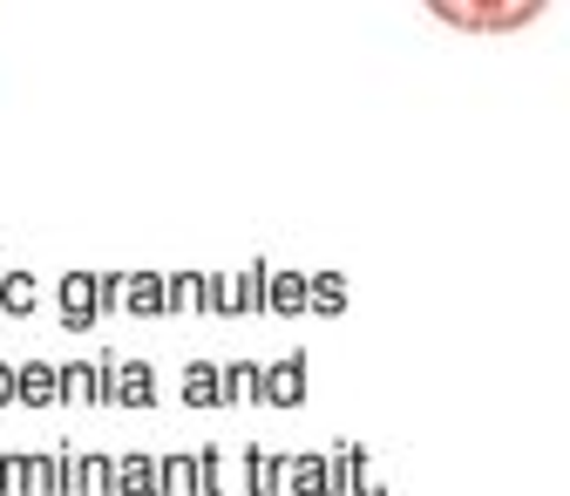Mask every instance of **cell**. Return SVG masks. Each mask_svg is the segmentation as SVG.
<instances>
[{
    "instance_id": "6da1fadb",
    "label": "cell",
    "mask_w": 570,
    "mask_h": 496,
    "mask_svg": "<svg viewBox=\"0 0 570 496\" xmlns=\"http://www.w3.org/2000/svg\"><path fill=\"white\" fill-rule=\"evenodd\" d=\"M543 8L537 0H442L435 21L462 28V35H523Z\"/></svg>"
},
{
    "instance_id": "7a4b0ae2",
    "label": "cell",
    "mask_w": 570,
    "mask_h": 496,
    "mask_svg": "<svg viewBox=\"0 0 570 496\" xmlns=\"http://www.w3.org/2000/svg\"><path fill=\"white\" fill-rule=\"evenodd\" d=\"M96 320H102L96 279H89V272H68V279H61V327H68V333H89Z\"/></svg>"
},
{
    "instance_id": "3957f363",
    "label": "cell",
    "mask_w": 570,
    "mask_h": 496,
    "mask_svg": "<svg viewBox=\"0 0 570 496\" xmlns=\"http://www.w3.org/2000/svg\"><path fill=\"white\" fill-rule=\"evenodd\" d=\"M102 401L150 408V401H157V381H150V368H136V361H109V368H102Z\"/></svg>"
},
{
    "instance_id": "277c9868",
    "label": "cell",
    "mask_w": 570,
    "mask_h": 496,
    "mask_svg": "<svg viewBox=\"0 0 570 496\" xmlns=\"http://www.w3.org/2000/svg\"><path fill=\"white\" fill-rule=\"evenodd\" d=\"M258 272L265 265H252V272H232V279H210V293H204V313H252L258 307Z\"/></svg>"
},
{
    "instance_id": "5b68a950",
    "label": "cell",
    "mask_w": 570,
    "mask_h": 496,
    "mask_svg": "<svg viewBox=\"0 0 570 496\" xmlns=\"http://www.w3.org/2000/svg\"><path fill=\"white\" fill-rule=\"evenodd\" d=\"M258 401H272V408H299V401H306V353L265 368V375H258Z\"/></svg>"
},
{
    "instance_id": "8992f818",
    "label": "cell",
    "mask_w": 570,
    "mask_h": 496,
    "mask_svg": "<svg viewBox=\"0 0 570 496\" xmlns=\"http://www.w3.org/2000/svg\"><path fill=\"white\" fill-rule=\"evenodd\" d=\"M116 300H122V313H136V320H157V313H170V293H164V272H129Z\"/></svg>"
},
{
    "instance_id": "52a82bcc",
    "label": "cell",
    "mask_w": 570,
    "mask_h": 496,
    "mask_svg": "<svg viewBox=\"0 0 570 496\" xmlns=\"http://www.w3.org/2000/svg\"><path fill=\"white\" fill-rule=\"evenodd\" d=\"M258 307L265 313H306V272H258Z\"/></svg>"
},
{
    "instance_id": "ba28073f",
    "label": "cell",
    "mask_w": 570,
    "mask_h": 496,
    "mask_svg": "<svg viewBox=\"0 0 570 496\" xmlns=\"http://www.w3.org/2000/svg\"><path fill=\"white\" fill-rule=\"evenodd\" d=\"M14 401H61V368H48V361H28V368H14Z\"/></svg>"
},
{
    "instance_id": "9c48e42d",
    "label": "cell",
    "mask_w": 570,
    "mask_h": 496,
    "mask_svg": "<svg viewBox=\"0 0 570 496\" xmlns=\"http://www.w3.org/2000/svg\"><path fill=\"white\" fill-rule=\"evenodd\" d=\"M109 489H122V496H157L164 483H157V463H150V456H122V463L109 469Z\"/></svg>"
},
{
    "instance_id": "30bf717a",
    "label": "cell",
    "mask_w": 570,
    "mask_h": 496,
    "mask_svg": "<svg viewBox=\"0 0 570 496\" xmlns=\"http://www.w3.org/2000/svg\"><path fill=\"white\" fill-rule=\"evenodd\" d=\"M35 300H41V286H35V272H0V313H8V320L35 313Z\"/></svg>"
},
{
    "instance_id": "8fae6325",
    "label": "cell",
    "mask_w": 570,
    "mask_h": 496,
    "mask_svg": "<svg viewBox=\"0 0 570 496\" xmlns=\"http://www.w3.org/2000/svg\"><path fill=\"white\" fill-rule=\"evenodd\" d=\"M278 476H285V489H293V496H320V489H326V456L278 463Z\"/></svg>"
},
{
    "instance_id": "7c38bea8",
    "label": "cell",
    "mask_w": 570,
    "mask_h": 496,
    "mask_svg": "<svg viewBox=\"0 0 570 496\" xmlns=\"http://www.w3.org/2000/svg\"><path fill=\"white\" fill-rule=\"evenodd\" d=\"M109 456H68V489L76 496H89V489H109Z\"/></svg>"
},
{
    "instance_id": "4fadbf2b",
    "label": "cell",
    "mask_w": 570,
    "mask_h": 496,
    "mask_svg": "<svg viewBox=\"0 0 570 496\" xmlns=\"http://www.w3.org/2000/svg\"><path fill=\"white\" fill-rule=\"evenodd\" d=\"M164 293H170V313H204V293H210V279H197V272H170L164 279Z\"/></svg>"
},
{
    "instance_id": "5bb4252c",
    "label": "cell",
    "mask_w": 570,
    "mask_h": 496,
    "mask_svg": "<svg viewBox=\"0 0 570 496\" xmlns=\"http://www.w3.org/2000/svg\"><path fill=\"white\" fill-rule=\"evenodd\" d=\"M61 401H102V368H61Z\"/></svg>"
},
{
    "instance_id": "9a60e30c",
    "label": "cell",
    "mask_w": 570,
    "mask_h": 496,
    "mask_svg": "<svg viewBox=\"0 0 570 496\" xmlns=\"http://www.w3.org/2000/svg\"><path fill=\"white\" fill-rule=\"evenodd\" d=\"M346 307V279H306V313H340Z\"/></svg>"
},
{
    "instance_id": "2e32d148",
    "label": "cell",
    "mask_w": 570,
    "mask_h": 496,
    "mask_svg": "<svg viewBox=\"0 0 570 496\" xmlns=\"http://www.w3.org/2000/svg\"><path fill=\"white\" fill-rule=\"evenodd\" d=\"M245 395H258V368L252 361H238V368L218 375V401H245Z\"/></svg>"
},
{
    "instance_id": "e0dca14e",
    "label": "cell",
    "mask_w": 570,
    "mask_h": 496,
    "mask_svg": "<svg viewBox=\"0 0 570 496\" xmlns=\"http://www.w3.org/2000/svg\"><path fill=\"white\" fill-rule=\"evenodd\" d=\"M157 483H164V489H204V476H197V463H190V456L157 463Z\"/></svg>"
},
{
    "instance_id": "ac0fdd59",
    "label": "cell",
    "mask_w": 570,
    "mask_h": 496,
    "mask_svg": "<svg viewBox=\"0 0 570 496\" xmlns=\"http://www.w3.org/2000/svg\"><path fill=\"white\" fill-rule=\"evenodd\" d=\"M184 401L197 408V401H218V368H190L184 375Z\"/></svg>"
},
{
    "instance_id": "d6986e66",
    "label": "cell",
    "mask_w": 570,
    "mask_h": 496,
    "mask_svg": "<svg viewBox=\"0 0 570 496\" xmlns=\"http://www.w3.org/2000/svg\"><path fill=\"white\" fill-rule=\"evenodd\" d=\"M8 401H14V368L0 361V408H8Z\"/></svg>"
}]
</instances>
